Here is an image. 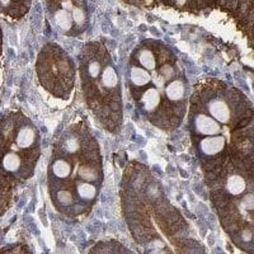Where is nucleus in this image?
<instances>
[{
  "mask_svg": "<svg viewBox=\"0 0 254 254\" xmlns=\"http://www.w3.org/2000/svg\"><path fill=\"white\" fill-rule=\"evenodd\" d=\"M36 71L41 87L55 98L67 101L75 84V64L55 44L41 50L36 61Z\"/></svg>",
  "mask_w": 254,
  "mask_h": 254,
  "instance_id": "obj_8",
  "label": "nucleus"
},
{
  "mask_svg": "<svg viewBox=\"0 0 254 254\" xmlns=\"http://www.w3.org/2000/svg\"><path fill=\"white\" fill-rule=\"evenodd\" d=\"M122 206L133 238L141 246H176L186 238L185 220L165 199L151 172L140 164H131L124 177Z\"/></svg>",
  "mask_w": 254,
  "mask_h": 254,
  "instance_id": "obj_2",
  "label": "nucleus"
},
{
  "mask_svg": "<svg viewBox=\"0 0 254 254\" xmlns=\"http://www.w3.org/2000/svg\"><path fill=\"white\" fill-rule=\"evenodd\" d=\"M205 172L222 228L239 248L252 253L254 235L253 158L228 153L206 167Z\"/></svg>",
  "mask_w": 254,
  "mask_h": 254,
  "instance_id": "obj_3",
  "label": "nucleus"
},
{
  "mask_svg": "<svg viewBox=\"0 0 254 254\" xmlns=\"http://www.w3.org/2000/svg\"><path fill=\"white\" fill-rule=\"evenodd\" d=\"M190 108L206 113L231 132L253 126V106L240 90L220 80L198 84L190 98Z\"/></svg>",
  "mask_w": 254,
  "mask_h": 254,
  "instance_id": "obj_6",
  "label": "nucleus"
},
{
  "mask_svg": "<svg viewBox=\"0 0 254 254\" xmlns=\"http://www.w3.org/2000/svg\"><path fill=\"white\" fill-rule=\"evenodd\" d=\"M81 89L95 120L111 133H119L124 122V103L119 71L110 52L90 44L79 55Z\"/></svg>",
  "mask_w": 254,
  "mask_h": 254,
  "instance_id": "obj_4",
  "label": "nucleus"
},
{
  "mask_svg": "<svg viewBox=\"0 0 254 254\" xmlns=\"http://www.w3.org/2000/svg\"><path fill=\"white\" fill-rule=\"evenodd\" d=\"M41 156V133L22 112L0 116V173L14 183L33 176Z\"/></svg>",
  "mask_w": 254,
  "mask_h": 254,
  "instance_id": "obj_5",
  "label": "nucleus"
},
{
  "mask_svg": "<svg viewBox=\"0 0 254 254\" xmlns=\"http://www.w3.org/2000/svg\"><path fill=\"white\" fill-rule=\"evenodd\" d=\"M54 154L64 156L71 164L70 183L74 185L76 181H87L101 187L103 167L99 145L83 122L71 125L60 133L54 144Z\"/></svg>",
  "mask_w": 254,
  "mask_h": 254,
  "instance_id": "obj_7",
  "label": "nucleus"
},
{
  "mask_svg": "<svg viewBox=\"0 0 254 254\" xmlns=\"http://www.w3.org/2000/svg\"><path fill=\"white\" fill-rule=\"evenodd\" d=\"M117 243H99L98 246L95 248L90 249V252H102V253H122V252H126V253H130V251L125 247H117L115 248V246Z\"/></svg>",
  "mask_w": 254,
  "mask_h": 254,
  "instance_id": "obj_11",
  "label": "nucleus"
},
{
  "mask_svg": "<svg viewBox=\"0 0 254 254\" xmlns=\"http://www.w3.org/2000/svg\"><path fill=\"white\" fill-rule=\"evenodd\" d=\"M127 81L147 121L167 132L178 128L190 103V85L173 51L160 44L140 45L131 55Z\"/></svg>",
  "mask_w": 254,
  "mask_h": 254,
  "instance_id": "obj_1",
  "label": "nucleus"
},
{
  "mask_svg": "<svg viewBox=\"0 0 254 254\" xmlns=\"http://www.w3.org/2000/svg\"><path fill=\"white\" fill-rule=\"evenodd\" d=\"M13 183L0 173V216L8 211L12 205Z\"/></svg>",
  "mask_w": 254,
  "mask_h": 254,
  "instance_id": "obj_10",
  "label": "nucleus"
},
{
  "mask_svg": "<svg viewBox=\"0 0 254 254\" xmlns=\"http://www.w3.org/2000/svg\"><path fill=\"white\" fill-rule=\"evenodd\" d=\"M49 190L54 206L61 214L74 217L89 212V210L78 198L75 187L72 183L66 181L49 179Z\"/></svg>",
  "mask_w": 254,
  "mask_h": 254,
  "instance_id": "obj_9",
  "label": "nucleus"
}]
</instances>
